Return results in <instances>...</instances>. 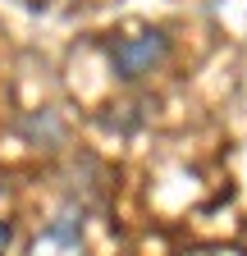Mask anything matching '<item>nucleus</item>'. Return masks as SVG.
I'll use <instances>...</instances> for the list:
<instances>
[{
	"label": "nucleus",
	"mask_w": 247,
	"mask_h": 256,
	"mask_svg": "<svg viewBox=\"0 0 247 256\" xmlns=\"http://www.w3.org/2000/svg\"><path fill=\"white\" fill-rule=\"evenodd\" d=\"M78 229H82V215L64 210V215H60V220L50 224V238H55V242H69V247H74V242H78Z\"/></svg>",
	"instance_id": "2"
},
{
	"label": "nucleus",
	"mask_w": 247,
	"mask_h": 256,
	"mask_svg": "<svg viewBox=\"0 0 247 256\" xmlns=\"http://www.w3.org/2000/svg\"><path fill=\"white\" fill-rule=\"evenodd\" d=\"M5 247H10V224H0V256H5Z\"/></svg>",
	"instance_id": "3"
},
{
	"label": "nucleus",
	"mask_w": 247,
	"mask_h": 256,
	"mask_svg": "<svg viewBox=\"0 0 247 256\" xmlns=\"http://www.w3.org/2000/svg\"><path fill=\"white\" fill-rule=\"evenodd\" d=\"M165 50H170V42L160 37V32H138V37H119L114 46H110V64H114V74L119 78H142V74H151L156 64L165 60Z\"/></svg>",
	"instance_id": "1"
}]
</instances>
